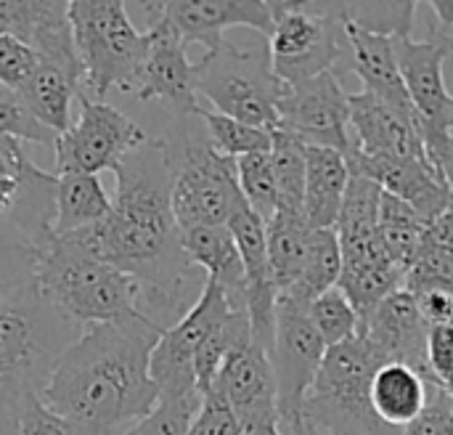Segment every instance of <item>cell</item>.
<instances>
[{
	"label": "cell",
	"mask_w": 453,
	"mask_h": 435,
	"mask_svg": "<svg viewBox=\"0 0 453 435\" xmlns=\"http://www.w3.org/2000/svg\"><path fill=\"white\" fill-rule=\"evenodd\" d=\"M117 175L111 213L96 226L72 231L77 245L143 284L154 308L173 311L188 271L180 226L173 213V165L167 141L149 138L125 157Z\"/></svg>",
	"instance_id": "obj_1"
},
{
	"label": "cell",
	"mask_w": 453,
	"mask_h": 435,
	"mask_svg": "<svg viewBox=\"0 0 453 435\" xmlns=\"http://www.w3.org/2000/svg\"><path fill=\"white\" fill-rule=\"evenodd\" d=\"M162 332L151 316L85 327L56 359L40 399L77 435L125 433L159 404L149 361Z\"/></svg>",
	"instance_id": "obj_2"
},
{
	"label": "cell",
	"mask_w": 453,
	"mask_h": 435,
	"mask_svg": "<svg viewBox=\"0 0 453 435\" xmlns=\"http://www.w3.org/2000/svg\"><path fill=\"white\" fill-rule=\"evenodd\" d=\"M29 279L37 295L72 324H125L149 319L143 284L88 252L66 234L48 231L29 245Z\"/></svg>",
	"instance_id": "obj_3"
},
{
	"label": "cell",
	"mask_w": 453,
	"mask_h": 435,
	"mask_svg": "<svg viewBox=\"0 0 453 435\" xmlns=\"http://www.w3.org/2000/svg\"><path fill=\"white\" fill-rule=\"evenodd\" d=\"M69 327L74 324L37 295L32 279L0 295V435L16 428L21 401L42 391L72 343Z\"/></svg>",
	"instance_id": "obj_4"
},
{
	"label": "cell",
	"mask_w": 453,
	"mask_h": 435,
	"mask_svg": "<svg viewBox=\"0 0 453 435\" xmlns=\"http://www.w3.org/2000/svg\"><path fill=\"white\" fill-rule=\"evenodd\" d=\"M382 367L385 361L361 335L326 348L324 364L303 401V433L403 435L385 425L372 407V383Z\"/></svg>",
	"instance_id": "obj_5"
},
{
	"label": "cell",
	"mask_w": 453,
	"mask_h": 435,
	"mask_svg": "<svg viewBox=\"0 0 453 435\" xmlns=\"http://www.w3.org/2000/svg\"><path fill=\"white\" fill-rule=\"evenodd\" d=\"M69 21L82 64V96L104 101L106 93H133L143 56L146 32L130 21L119 0H72Z\"/></svg>",
	"instance_id": "obj_6"
},
{
	"label": "cell",
	"mask_w": 453,
	"mask_h": 435,
	"mask_svg": "<svg viewBox=\"0 0 453 435\" xmlns=\"http://www.w3.org/2000/svg\"><path fill=\"white\" fill-rule=\"evenodd\" d=\"M268 58V48H236L226 43L218 53H204L196 61V93H202L215 112L244 125L276 130L279 101L287 93Z\"/></svg>",
	"instance_id": "obj_7"
},
{
	"label": "cell",
	"mask_w": 453,
	"mask_h": 435,
	"mask_svg": "<svg viewBox=\"0 0 453 435\" xmlns=\"http://www.w3.org/2000/svg\"><path fill=\"white\" fill-rule=\"evenodd\" d=\"M167 151L173 165V213L180 231L228 226L231 215L244 205L236 159L220 154L210 138L167 144Z\"/></svg>",
	"instance_id": "obj_8"
},
{
	"label": "cell",
	"mask_w": 453,
	"mask_h": 435,
	"mask_svg": "<svg viewBox=\"0 0 453 435\" xmlns=\"http://www.w3.org/2000/svg\"><path fill=\"white\" fill-rule=\"evenodd\" d=\"M345 29L326 3H276L268 35V58L284 85L332 72L345 50Z\"/></svg>",
	"instance_id": "obj_9"
},
{
	"label": "cell",
	"mask_w": 453,
	"mask_h": 435,
	"mask_svg": "<svg viewBox=\"0 0 453 435\" xmlns=\"http://www.w3.org/2000/svg\"><path fill=\"white\" fill-rule=\"evenodd\" d=\"M149 141L141 125L106 101H90L80 96V117L69 130L56 136V175L85 173L98 175L101 170L117 173L127 154Z\"/></svg>",
	"instance_id": "obj_10"
},
{
	"label": "cell",
	"mask_w": 453,
	"mask_h": 435,
	"mask_svg": "<svg viewBox=\"0 0 453 435\" xmlns=\"http://www.w3.org/2000/svg\"><path fill=\"white\" fill-rule=\"evenodd\" d=\"M326 343L308 319V308L279 300L271 364L279 391V425L284 435L303 433V401L324 364Z\"/></svg>",
	"instance_id": "obj_11"
},
{
	"label": "cell",
	"mask_w": 453,
	"mask_h": 435,
	"mask_svg": "<svg viewBox=\"0 0 453 435\" xmlns=\"http://www.w3.org/2000/svg\"><path fill=\"white\" fill-rule=\"evenodd\" d=\"M236 311L226 292L215 282H204L196 303L173 327H165L159 343L151 351L149 372L159 391V401H175L202 396L196 388V356L210 332Z\"/></svg>",
	"instance_id": "obj_12"
},
{
	"label": "cell",
	"mask_w": 453,
	"mask_h": 435,
	"mask_svg": "<svg viewBox=\"0 0 453 435\" xmlns=\"http://www.w3.org/2000/svg\"><path fill=\"white\" fill-rule=\"evenodd\" d=\"M149 19L146 56L130 96L141 101H165L178 114L196 117V61H188L186 45L157 3H138Z\"/></svg>",
	"instance_id": "obj_13"
},
{
	"label": "cell",
	"mask_w": 453,
	"mask_h": 435,
	"mask_svg": "<svg viewBox=\"0 0 453 435\" xmlns=\"http://www.w3.org/2000/svg\"><path fill=\"white\" fill-rule=\"evenodd\" d=\"M348 90L334 72L289 85L279 101V128L297 136L305 146H326L342 154L353 146Z\"/></svg>",
	"instance_id": "obj_14"
},
{
	"label": "cell",
	"mask_w": 453,
	"mask_h": 435,
	"mask_svg": "<svg viewBox=\"0 0 453 435\" xmlns=\"http://www.w3.org/2000/svg\"><path fill=\"white\" fill-rule=\"evenodd\" d=\"M453 35L443 27L430 29L427 40L395 37V56L411 96V104L422 122V141L430 149L449 138L446 117L451 109L453 96L443 80V64L451 56Z\"/></svg>",
	"instance_id": "obj_15"
},
{
	"label": "cell",
	"mask_w": 453,
	"mask_h": 435,
	"mask_svg": "<svg viewBox=\"0 0 453 435\" xmlns=\"http://www.w3.org/2000/svg\"><path fill=\"white\" fill-rule=\"evenodd\" d=\"M348 104H350V130H353L350 149H358L361 154L369 157H395V159H414V162L433 165L427 146L422 141L419 117H411L366 90L350 93Z\"/></svg>",
	"instance_id": "obj_16"
},
{
	"label": "cell",
	"mask_w": 453,
	"mask_h": 435,
	"mask_svg": "<svg viewBox=\"0 0 453 435\" xmlns=\"http://www.w3.org/2000/svg\"><path fill=\"white\" fill-rule=\"evenodd\" d=\"M175 27L183 45L202 43L207 53H218L231 27H252L265 37L273 29V0H170L157 3Z\"/></svg>",
	"instance_id": "obj_17"
},
{
	"label": "cell",
	"mask_w": 453,
	"mask_h": 435,
	"mask_svg": "<svg viewBox=\"0 0 453 435\" xmlns=\"http://www.w3.org/2000/svg\"><path fill=\"white\" fill-rule=\"evenodd\" d=\"M358 335L377 351L385 364H406L433 380L427 361L430 327L406 290H398L369 316H364Z\"/></svg>",
	"instance_id": "obj_18"
},
{
	"label": "cell",
	"mask_w": 453,
	"mask_h": 435,
	"mask_svg": "<svg viewBox=\"0 0 453 435\" xmlns=\"http://www.w3.org/2000/svg\"><path fill=\"white\" fill-rule=\"evenodd\" d=\"M212 388H218L244 425L279 423V391L265 348L252 338L239 343L223 361Z\"/></svg>",
	"instance_id": "obj_19"
},
{
	"label": "cell",
	"mask_w": 453,
	"mask_h": 435,
	"mask_svg": "<svg viewBox=\"0 0 453 435\" xmlns=\"http://www.w3.org/2000/svg\"><path fill=\"white\" fill-rule=\"evenodd\" d=\"M345 159L350 173L372 178L382 186V191L411 205L425 221H435L451 205L453 189L433 165L395 157H369L358 149H350Z\"/></svg>",
	"instance_id": "obj_20"
},
{
	"label": "cell",
	"mask_w": 453,
	"mask_h": 435,
	"mask_svg": "<svg viewBox=\"0 0 453 435\" xmlns=\"http://www.w3.org/2000/svg\"><path fill=\"white\" fill-rule=\"evenodd\" d=\"M0 35L24 43L40 61L80 64L72 37L69 3L0 0Z\"/></svg>",
	"instance_id": "obj_21"
},
{
	"label": "cell",
	"mask_w": 453,
	"mask_h": 435,
	"mask_svg": "<svg viewBox=\"0 0 453 435\" xmlns=\"http://www.w3.org/2000/svg\"><path fill=\"white\" fill-rule=\"evenodd\" d=\"M342 29H345V45L350 50V64H353L356 74L361 77L364 90L411 117H419L411 104V96L406 90L401 66H398L395 37L366 32L356 24H342Z\"/></svg>",
	"instance_id": "obj_22"
},
{
	"label": "cell",
	"mask_w": 453,
	"mask_h": 435,
	"mask_svg": "<svg viewBox=\"0 0 453 435\" xmlns=\"http://www.w3.org/2000/svg\"><path fill=\"white\" fill-rule=\"evenodd\" d=\"M180 247L191 266L207 271L236 311H247V279L242 252L228 226H196L180 231Z\"/></svg>",
	"instance_id": "obj_23"
},
{
	"label": "cell",
	"mask_w": 453,
	"mask_h": 435,
	"mask_svg": "<svg viewBox=\"0 0 453 435\" xmlns=\"http://www.w3.org/2000/svg\"><path fill=\"white\" fill-rule=\"evenodd\" d=\"M13 96L29 109V114L40 125L61 136L64 130H69L72 98L82 96V66L37 58L35 72L19 90H13Z\"/></svg>",
	"instance_id": "obj_24"
},
{
	"label": "cell",
	"mask_w": 453,
	"mask_h": 435,
	"mask_svg": "<svg viewBox=\"0 0 453 435\" xmlns=\"http://www.w3.org/2000/svg\"><path fill=\"white\" fill-rule=\"evenodd\" d=\"M380 199H382L380 183L350 173L342 210L334 226L342 247V260L388 258L380 245Z\"/></svg>",
	"instance_id": "obj_25"
},
{
	"label": "cell",
	"mask_w": 453,
	"mask_h": 435,
	"mask_svg": "<svg viewBox=\"0 0 453 435\" xmlns=\"http://www.w3.org/2000/svg\"><path fill=\"white\" fill-rule=\"evenodd\" d=\"M350 167L342 151L305 146V221L311 229H334L348 191Z\"/></svg>",
	"instance_id": "obj_26"
},
{
	"label": "cell",
	"mask_w": 453,
	"mask_h": 435,
	"mask_svg": "<svg viewBox=\"0 0 453 435\" xmlns=\"http://www.w3.org/2000/svg\"><path fill=\"white\" fill-rule=\"evenodd\" d=\"M427 380L406 364H385L372 383V407L377 417L398 431H406L427 404Z\"/></svg>",
	"instance_id": "obj_27"
},
{
	"label": "cell",
	"mask_w": 453,
	"mask_h": 435,
	"mask_svg": "<svg viewBox=\"0 0 453 435\" xmlns=\"http://www.w3.org/2000/svg\"><path fill=\"white\" fill-rule=\"evenodd\" d=\"M56 175V173H53ZM111 213V197L98 175H56L53 186V231L72 234L101 223Z\"/></svg>",
	"instance_id": "obj_28"
},
{
	"label": "cell",
	"mask_w": 453,
	"mask_h": 435,
	"mask_svg": "<svg viewBox=\"0 0 453 435\" xmlns=\"http://www.w3.org/2000/svg\"><path fill=\"white\" fill-rule=\"evenodd\" d=\"M308 237H311V226L303 215L276 213L265 223L268 263L279 298L287 295L303 274L305 255H308Z\"/></svg>",
	"instance_id": "obj_29"
},
{
	"label": "cell",
	"mask_w": 453,
	"mask_h": 435,
	"mask_svg": "<svg viewBox=\"0 0 453 435\" xmlns=\"http://www.w3.org/2000/svg\"><path fill=\"white\" fill-rule=\"evenodd\" d=\"M406 274L390 258L369 260H342V274L337 287L345 292L358 319L369 316L382 300L403 290Z\"/></svg>",
	"instance_id": "obj_30"
},
{
	"label": "cell",
	"mask_w": 453,
	"mask_h": 435,
	"mask_svg": "<svg viewBox=\"0 0 453 435\" xmlns=\"http://www.w3.org/2000/svg\"><path fill=\"white\" fill-rule=\"evenodd\" d=\"M340 274H342V247H340L337 231L334 229H311L303 274H300L297 284L279 300H289V303L308 308L316 298H321L324 292L337 287Z\"/></svg>",
	"instance_id": "obj_31"
},
{
	"label": "cell",
	"mask_w": 453,
	"mask_h": 435,
	"mask_svg": "<svg viewBox=\"0 0 453 435\" xmlns=\"http://www.w3.org/2000/svg\"><path fill=\"white\" fill-rule=\"evenodd\" d=\"M427 223L430 221H425L411 205L382 191V199H380V245H382L385 255L403 274H409L419 258Z\"/></svg>",
	"instance_id": "obj_32"
},
{
	"label": "cell",
	"mask_w": 453,
	"mask_h": 435,
	"mask_svg": "<svg viewBox=\"0 0 453 435\" xmlns=\"http://www.w3.org/2000/svg\"><path fill=\"white\" fill-rule=\"evenodd\" d=\"M21 141H32V144H50L56 141V133H50L45 125H40L29 109L13 96V93H0V157L13 167V173L24 181L27 173L35 167L24 149Z\"/></svg>",
	"instance_id": "obj_33"
},
{
	"label": "cell",
	"mask_w": 453,
	"mask_h": 435,
	"mask_svg": "<svg viewBox=\"0 0 453 435\" xmlns=\"http://www.w3.org/2000/svg\"><path fill=\"white\" fill-rule=\"evenodd\" d=\"M271 165L279 189V213L305 218V144L287 130H273Z\"/></svg>",
	"instance_id": "obj_34"
},
{
	"label": "cell",
	"mask_w": 453,
	"mask_h": 435,
	"mask_svg": "<svg viewBox=\"0 0 453 435\" xmlns=\"http://www.w3.org/2000/svg\"><path fill=\"white\" fill-rule=\"evenodd\" d=\"M342 24H356L366 32L388 37H411L417 3H326Z\"/></svg>",
	"instance_id": "obj_35"
},
{
	"label": "cell",
	"mask_w": 453,
	"mask_h": 435,
	"mask_svg": "<svg viewBox=\"0 0 453 435\" xmlns=\"http://www.w3.org/2000/svg\"><path fill=\"white\" fill-rule=\"evenodd\" d=\"M196 117L204 122V133H207L210 144L231 159L271 151V144H273L271 130L252 128V125H244L234 117H226L220 112H207V109H199Z\"/></svg>",
	"instance_id": "obj_36"
},
{
	"label": "cell",
	"mask_w": 453,
	"mask_h": 435,
	"mask_svg": "<svg viewBox=\"0 0 453 435\" xmlns=\"http://www.w3.org/2000/svg\"><path fill=\"white\" fill-rule=\"evenodd\" d=\"M236 173H239V189H242L247 207L268 223L279 213V189H276V175L271 165V151L239 157Z\"/></svg>",
	"instance_id": "obj_37"
},
{
	"label": "cell",
	"mask_w": 453,
	"mask_h": 435,
	"mask_svg": "<svg viewBox=\"0 0 453 435\" xmlns=\"http://www.w3.org/2000/svg\"><path fill=\"white\" fill-rule=\"evenodd\" d=\"M308 319L313 322V327L324 338L326 348L340 346L345 340H353L358 335V327H361L356 308L350 306V300L345 298V292L340 287L316 298L308 306Z\"/></svg>",
	"instance_id": "obj_38"
},
{
	"label": "cell",
	"mask_w": 453,
	"mask_h": 435,
	"mask_svg": "<svg viewBox=\"0 0 453 435\" xmlns=\"http://www.w3.org/2000/svg\"><path fill=\"white\" fill-rule=\"evenodd\" d=\"M202 404V396L175 399V401H159L151 415L130 425L119 435H188L191 420Z\"/></svg>",
	"instance_id": "obj_39"
},
{
	"label": "cell",
	"mask_w": 453,
	"mask_h": 435,
	"mask_svg": "<svg viewBox=\"0 0 453 435\" xmlns=\"http://www.w3.org/2000/svg\"><path fill=\"white\" fill-rule=\"evenodd\" d=\"M403 290L414 298L427 327H453V282L406 279Z\"/></svg>",
	"instance_id": "obj_40"
},
{
	"label": "cell",
	"mask_w": 453,
	"mask_h": 435,
	"mask_svg": "<svg viewBox=\"0 0 453 435\" xmlns=\"http://www.w3.org/2000/svg\"><path fill=\"white\" fill-rule=\"evenodd\" d=\"M188 435H242V420L218 388L202 393V404L191 420Z\"/></svg>",
	"instance_id": "obj_41"
},
{
	"label": "cell",
	"mask_w": 453,
	"mask_h": 435,
	"mask_svg": "<svg viewBox=\"0 0 453 435\" xmlns=\"http://www.w3.org/2000/svg\"><path fill=\"white\" fill-rule=\"evenodd\" d=\"M403 435H453V396L435 380H427L425 412L403 431Z\"/></svg>",
	"instance_id": "obj_42"
},
{
	"label": "cell",
	"mask_w": 453,
	"mask_h": 435,
	"mask_svg": "<svg viewBox=\"0 0 453 435\" xmlns=\"http://www.w3.org/2000/svg\"><path fill=\"white\" fill-rule=\"evenodd\" d=\"M16 433L19 435H77V431L56 415L53 409L45 407L40 393H32L21 401L19 415H16Z\"/></svg>",
	"instance_id": "obj_43"
},
{
	"label": "cell",
	"mask_w": 453,
	"mask_h": 435,
	"mask_svg": "<svg viewBox=\"0 0 453 435\" xmlns=\"http://www.w3.org/2000/svg\"><path fill=\"white\" fill-rule=\"evenodd\" d=\"M35 66H37V56L24 43L0 35V85L8 93L19 90L27 82V77L35 72Z\"/></svg>",
	"instance_id": "obj_44"
},
{
	"label": "cell",
	"mask_w": 453,
	"mask_h": 435,
	"mask_svg": "<svg viewBox=\"0 0 453 435\" xmlns=\"http://www.w3.org/2000/svg\"><path fill=\"white\" fill-rule=\"evenodd\" d=\"M427 361L435 383H446L453 375V327H430Z\"/></svg>",
	"instance_id": "obj_45"
},
{
	"label": "cell",
	"mask_w": 453,
	"mask_h": 435,
	"mask_svg": "<svg viewBox=\"0 0 453 435\" xmlns=\"http://www.w3.org/2000/svg\"><path fill=\"white\" fill-rule=\"evenodd\" d=\"M21 189H24V181L16 173L0 170V218L16 213V207L21 202Z\"/></svg>",
	"instance_id": "obj_46"
},
{
	"label": "cell",
	"mask_w": 453,
	"mask_h": 435,
	"mask_svg": "<svg viewBox=\"0 0 453 435\" xmlns=\"http://www.w3.org/2000/svg\"><path fill=\"white\" fill-rule=\"evenodd\" d=\"M427 5H430V11L435 13L438 27H443V29L453 27V0H433V3H427Z\"/></svg>",
	"instance_id": "obj_47"
},
{
	"label": "cell",
	"mask_w": 453,
	"mask_h": 435,
	"mask_svg": "<svg viewBox=\"0 0 453 435\" xmlns=\"http://www.w3.org/2000/svg\"><path fill=\"white\" fill-rule=\"evenodd\" d=\"M242 435H284L281 425L279 423H255V425H244L242 428Z\"/></svg>",
	"instance_id": "obj_48"
},
{
	"label": "cell",
	"mask_w": 453,
	"mask_h": 435,
	"mask_svg": "<svg viewBox=\"0 0 453 435\" xmlns=\"http://www.w3.org/2000/svg\"><path fill=\"white\" fill-rule=\"evenodd\" d=\"M29 255V247H27V239H5L0 234V255Z\"/></svg>",
	"instance_id": "obj_49"
},
{
	"label": "cell",
	"mask_w": 453,
	"mask_h": 435,
	"mask_svg": "<svg viewBox=\"0 0 453 435\" xmlns=\"http://www.w3.org/2000/svg\"><path fill=\"white\" fill-rule=\"evenodd\" d=\"M446 128L453 133V101H451V109H449V117H446Z\"/></svg>",
	"instance_id": "obj_50"
},
{
	"label": "cell",
	"mask_w": 453,
	"mask_h": 435,
	"mask_svg": "<svg viewBox=\"0 0 453 435\" xmlns=\"http://www.w3.org/2000/svg\"><path fill=\"white\" fill-rule=\"evenodd\" d=\"M0 170H11V173H13V167H11V165H8V162L3 159V157H0Z\"/></svg>",
	"instance_id": "obj_51"
}]
</instances>
